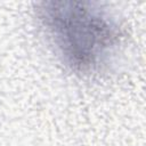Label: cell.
<instances>
[{"mask_svg": "<svg viewBox=\"0 0 146 146\" xmlns=\"http://www.w3.org/2000/svg\"><path fill=\"white\" fill-rule=\"evenodd\" d=\"M38 21L60 62L83 76L108 73L124 49V33L105 9L90 2L46 1Z\"/></svg>", "mask_w": 146, "mask_h": 146, "instance_id": "cell-1", "label": "cell"}]
</instances>
